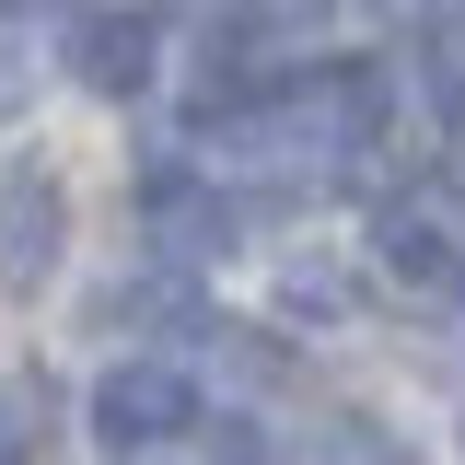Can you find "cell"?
I'll return each instance as SVG.
<instances>
[{
  "label": "cell",
  "instance_id": "cell-5",
  "mask_svg": "<svg viewBox=\"0 0 465 465\" xmlns=\"http://www.w3.org/2000/svg\"><path fill=\"white\" fill-rule=\"evenodd\" d=\"M94 326H174V338H210V302H198V280L163 256L152 280H116L105 302H94Z\"/></svg>",
  "mask_w": 465,
  "mask_h": 465
},
{
  "label": "cell",
  "instance_id": "cell-3",
  "mask_svg": "<svg viewBox=\"0 0 465 465\" xmlns=\"http://www.w3.org/2000/svg\"><path fill=\"white\" fill-rule=\"evenodd\" d=\"M372 256H384L396 280H419V291L465 280V210L442 198V186H407V198L372 210Z\"/></svg>",
  "mask_w": 465,
  "mask_h": 465
},
{
  "label": "cell",
  "instance_id": "cell-8",
  "mask_svg": "<svg viewBox=\"0 0 465 465\" xmlns=\"http://www.w3.org/2000/svg\"><path fill=\"white\" fill-rule=\"evenodd\" d=\"M419 105L442 116V128H465V24H442V35L419 47Z\"/></svg>",
  "mask_w": 465,
  "mask_h": 465
},
{
  "label": "cell",
  "instance_id": "cell-2",
  "mask_svg": "<svg viewBox=\"0 0 465 465\" xmlns=\"http://www.w3.org/2000/svg\"><path fill=\"white\" fill-rule=\"evenodd\" d=\"M70 244V186L47 163H0V291H47Z\"/></svg>",
  "mask_w": 465,
  "mask_h": 465
},
{
  "label": "cell",
  "instance_id": "cell-12",
  "mask_svg": "<svg viewBox=\"0 0 465 465\" xmlns=\"http://www.w3.org/2000/svg\"><path fill=\"white\" fill-rule=\"evenodd\" d=\"M222 465H280V454H268L256 430H232V442H222Z\"/></svg>",
  "mask_w": 465,
  "mask_h": 465
},
{
  "label": "cell",
  "instance_id": "cell-1",
  "mask_svg": "<svg viewBox=\"0 0 465 465\" xmlns=\"http://www.w3.org/2000/svg\"><path fill=\"white\" fill-rule=\"evenodd\" d=\"M94 430H105L116 454H163L174 430H198V384L174 361H116L105 384H94Z\"/></svg>",
  "mask_w": 465,
  "mask_h": 465
},
{
  "label": "cell",
  "instance_id": "cell-6",
  "mask_svg": "<svg viewBox=\"0 0 465 465\" xmlns=\"http://www.w3.org/2000/svg\"><path fill=\"white\" fill-rule=\"evenodd\" d=\"M82 82H94V94H140V82H152V24H140V12H94V24H82Z\"/></svg>",
  "mask_w": 465,
  "mask_h": 465
},
{
  "label": "cell",
  "instance_id": "cell-10",
  "mask_svg": "<svg viewBox=\"0 0 465 465\" xmlns=\"http://www.w3.org/2000/svg\"><path fill=\"white\" fill-rule=\"evenodd\" d=\"M47 442V384H0V465H24Z\"/></svg>",
  "mask_w": 465,
  "mask_h": 465
},
{
  "label": "cell",
  "instance_id": "cell-9",
  "mask_svg": "<svg viewBox=\"0 0 465 465\" xmlns=\"http://www.w3.org/2000/svg\"><path fill=\"white\" fill-rule=\"evenodd\" d=\"M280 302H291V314H314V326H338L361 291H349V268H280Z\"/></svg>",
  "mask_w": 465,
  "mask_h": 465
},
{
  "label": "cell",
  "instance_id": "cell-7",
  "mask_svg": "<svg viewBox=\"0 0 465 465\" xmlns=\"http://www.w3.org/2000/svg\"><path fill=\"white\" fill-rule=\"evenodd\" d=\"M302 465H419V454H407L384 419H326V430L302 442Z\"/></svg>",
  "mask_w": 465,
  "mask_h": 465
},
{
  "label": "cell",
  "instance_id": "cell-11",
  "mask_svg": "<svg viewBox=\"0 0 465 465\" xmlns=\"http://www.w3.org/2000/svg\"><path fill=\"white\" fill-rule=\"evenodd\" d=\"M12 94H24V47H12V24H0V116H12Z\"/></svg>",
  "mask_w": 465,
  "mask_h": 465
},
{
  "label": "cell",
  "instance_id": "cell-4",
  "mask_svg": "<svg viewBox=\"0 0 465 465\" xmlns=\"http://www.w3.org/2000/svg\"><path fill=\"white\" fill-rule=\"evenodd\" d=\"M140 232H152V256H174V268H198V256H222L232 232H244V210H232L210 174H152L140 186Z\"/></svg>",
  "mask_w": 465,
  "mask_h": 465
}]
</instances>
